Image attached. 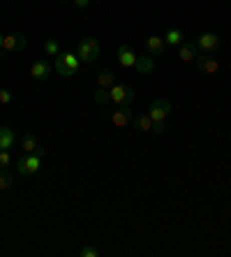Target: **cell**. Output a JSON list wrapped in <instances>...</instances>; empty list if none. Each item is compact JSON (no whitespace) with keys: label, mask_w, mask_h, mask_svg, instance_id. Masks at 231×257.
<instances>
[{"label":"cell","mask_w":231,"mask_h":257,"mask_svg":"<svg viewBox=\"0 0 231 257\" xmlns=\"http://www.w3.org/2000/svg\"><path fill=\"white\" fill-rule=\"evenodd\" d=\"M183 30H178V28H169L166 30V35H164V42L166 47H180L183 44Z\"/></svg>","instance_id":"obj_14"},{"label":"cell","mask_w":231,"mask_h":257,"mask_svg":"<svg viewBox=\"0 0 231 257\" xmlns=\"http://www.w3.org/2000/svg\"><path fill=\"white\" fill-rule=\"evenodd\" d=\"M12 102V93L7 88H0V104H10Z\"/></svg>","instance_id":"obj_24"},{"label":"cell","mask_w":231,"mask_h":257,"mask_svg":"<svg viewBox=\"0 0 231 257\" xmlns=\"http://www.w3.org/2000/svg\"><path fill=\"white\" fill-rule=\"evenodd\" d=\"M79 255H81V257H97V255H100V250H97V248H81V250H79Z\"/></svg>","instance_id":"obj_25"},{"label":"cell","mask_w":231,"mask_h":257,"mask_svg":"<svg viewBox=\"0 0 231 257\" xmlns=\"http://www.w3.org/2000/svg\"><path fill=\"white\" fill-rule=\"evenodd\" d=\"M14 144V130L12 127H0V151H7Z\"/></svg>","instance_id":"obj_17"},{"label":"cell","mask_w":231,"mask_h":257,"mask_svg":"<svg viewBox=\"0 0 231 257\" xmlns=\"http://www.w3.org/2000/svg\"><path fill=\"white\" fill-rule=\"evenodd\" d=\"M111 123L116 127H127L132 123V111H130V107H120V109H116L111 114Z\"/></svg>","instance_id":"obj_9"},{"label":"cell","mask_w":231,"mask_h":257,"mask_svg":"<svg viewBox=\"0 0 231 257\" xmlns=\"http://www.w3.org/2000/svg\"><path fill=\"white\" fill-rule=\"evenodd\" d=\"M166 130H169V125H166V123H153V132H155V135H164Z\"/></svg>","instance_id":"obj_26"},{"label":"cell","mask_w":231,"mask_h":257,"mask_svg":"<svg viewBox=\"0 0 231 257\" xmlns=\"http://www.w3.org/2000/svg\"><path fill=\"white\" fill-rule=\"evenodd\" d=\"M44 51H47L49 56H58V54H60L58 42H56V40H51V37H49L47 42H44Z\"/></svg>","instance_id":"obj_21"},{"label":"cell","mask_w":231,"mask_h":257,"mask_svg":"<svg viewBox=\"0 0 231 257\" xmlns=\"http://www.w3.org/2000/svg\"><path fill=\"white\" fill-rule=\"evenodd\" d=\"M12 165V156L7 151H0V167H10Z\"/></svg>","instance_id":"obj_23"},{"label":"cell","mask_w":231,"mask_h":257,"mask_svg":"<svg viewBox=\"0 0 231 257\" xmlns=\"http://www.w3.org/2000/svg\"><path fill=\"white\" fill-rule=\"evenodd\" d=\"M171 114V102L169 100H155L148 109V116L153 123H166V116Z\"/></svg>","instance_id":"obj_5"},{"label":"cell","mask_w":231,"mask_h":257,"mask_svg":"<svg viewBox=\"0 0 231 257\" xmlns=\"http://www.w3.org/2000/svg\"><path fill=\"white\" fill-rule=\"evenodd\" d=\"M196 56H199V47L192 42L187 44H180V49H178V58L183 60V63H190V60H196Z\"/></svg>","instance_id":"obj_13"},{"label":"cell","mask_w":231,"mask_h":257,"mask_svg":"<svg viewBox=\"0 0 231 257\" xmlns=\"http://www.w3.org/2000/svg\"><path fill=\"white\" fill-rule=\"evenodd\" d=\"M146 49H148V54H153V56L166 54V42H164V37H160V35L148 37V40H146Z\"/></svg>","instance_id":"obj_11"},{"label":"cell","mask_w":231,"mask_h":257,"mask_svg":"<svg viewBox=\"0 0 231 257\" xmlns=\"http://www.w3.org/2000/svg\"><path fill=\"white\" fill-rule=\"evenodd\" d=\"M134 125H136V130H141V132H153V118L148 114H141L134 118Z\"/></svg>","instance_id":"obj_19"},{"label":"cell","mask_w":231,"mask_h":257,"mask_svg":"<svg viewBox=\"0 0 231 257\" xmlns=\"http://www.w3.org/2000/svg\"><path fill=\"white\" fill-rule=\"evenodd\" d=\"M30 74H33V79H37V81H47L49 74H51V67H49V63H44V60H35V63L30 65Z\"/></svg>","instance_id":"obj_10"},{"label":"cell","mask_w":231,"mask_h":257,"mask_svg":"<svg viewBox=\"0 0 231 257\" xmlns=\"http://www.w3.org/2000/svg\"><path fill=\"white\" fill-rule=\"evenodd\" d=\"M196 47H199V51H203V54H215V51H219V37L215 35V33H203V35H199V40H196Z\"/></svg>","instance_id":"obj_6"},{"label":"cell","mask_w":231,"mask_h":257,"mask_svg":"<svg viewBox=\"0 0 231 257\" xmlns=\"http://www.w3.org/2000/svg\"><path fill=\"white\" fill-rule=\"evenodd\" d=\"M136 58H139V56H134V51H132L127 44H123V47L118 49V63L125 67V70H134Z\"/></svg>","instance_id":"obj_8"},{"label":"cell","mask_w":231,"mask_h":257,"mask_svg":"<svg viewBox=\"0 0 231 257\" xmlns=\"http://www.w3.org/2000/svg\"><path fill=\"white\" fill-rule=\"evenodd\" d=\"M26 49V37L21 33H12V35L3 37L0 42V54H17V51H24Z\"/></svg>","instance_id":"obj_4"},{"label":"cell","mask_w":231,"mask_h":257,"mask_svg":"<svg viewBox=\"0 0 231 257\" xmlns=\"http://www.w3.org/2000/svg\"><path fill=\"white\" fill-rule=\"evenodd\" d=\"M0 42H3V35H0Z\"/></svg>","instance_id":"obj_28"},{"label":"cell","mask_w":231,"mask_h":257,"mask_svg":"<svg viewBox=\"0 0 231 257\" xmlns=\"http://www.w3.org/2000/svg\"><path fill=\"white\" fill-rule=\"evenodd\" d=\"M100 56V42L95 37H83L79 44V60L81 63H93Z\"/></svg>","instance_id":"obj_2"},{"label":"cell","mask_w":231,"mask_h":257,"mask_svg":"<svg viewBox=\"0 0 231 257\" xmlns=\"http://www.w3.org/2000/svg\"><path fill=\"white\" fill-rule=\"evenodd\" d=\"M10 186H12V174L7 167H0V190H7Z\"/></svg>","instance_id":"obj_20"},{"label":"cell","mask_w":231,"mask_h":257,"mask_svg":"<svg viewBox=\"0 0 231 257\" xmlns=\"http://www.w3.org/2000/svg\"><path fill=\"white\" fill-rule=\"evenodd\" d=\"M136 72H141V74H150L155 70V63H153V56H139L136 58Z\"/></svg>","instance_id":"obj_15"},{"label":"cell","mask_w":231,"mask_h":257,"mask_svg":"<svg viewBox=\"0 0 231 257\" xmlns=\"http://www.w3.org/2000/svg\"><path fill=\"white\" fill-rule=\"evenodd\" d=\"M21 149H24V153L26 156H28V153H35V151H40L42 146L40 144H37V139H35V135H24V137H21Z\"/></svg>","instance_id":"obj_16"},{"label":"cell","mask_w":231,"mask_h":257,"mask_svg":"<svg viewBox=\"0 0 231 257\" xmlns=\"http://www.w3.org/2000/svg\"><path fill=\"white\" fill-rule=\"evenodd\" d=\"M42 158H44V156H40V153H28V156H24L21 160L17 162V172L21 174V176H30V174L40 172Z\"/></svg>","instance_id":"obj_3"},{"label":"cell","mask_w":231,"mask_h":257,"mask_svg":"<svg viewBox=\"0 0 231 257\" xmlns=\"http://www.w3.org/2000/svg\"><path fill=\"white\" fill-rule=\"evenodd\" d=\"M60 56V60H63V65H65V70H67V74L70 77H74L77 74V70H79V56L77 54H72V51H65V54H58Z\"/></svg>","instance_id":"obj_12"},{"label":"cell","mask_w":231,"mask_h":257,"mask_svg":"<svg viewBox=\"0 0 231 257\" xmlns=\"http://www.w3.org/2000/svg\"><path fill=\"white\" fill-rule=\"evenodd\" d=\"M97 84H100V88H111L113 84H116V77H113V72L111 70H102L100 72V77H97Z\"/></svg>","instance_id":"obj_18"},{"label":"cell","mask_w":231,"mask_h":257,"mask_svg":"<svg viewBox=\"0 0 231 257\" xmlns=\"http://www.w3.org/2000/svg\"><path fill=\"white\" fill-rule=\"evenodd\" d=\"M196 67H199V72H203V74H215V72L219 70V60H215L213 56H196Z\"/></svg>","instance_id":"obj_7"},{"label":"cell","mask_w":231,"mask_h":257,"mask_svg":"<svg viewBox=\"0 0 231 257\" xmlns=\"http://www.w3.org/2000/svg\"><path fill=\"white\" fill-rule=\"evenodd\" d=\"M109 97H111L116 104H120V107H130L132 102H134V90L127 84H113L111 88H109Z\"/></svg>","instance_id":"obj_1"},{"label":"cell","mask_w":231,"mask_h":257,"mask_svg":"<svg viewBox=\"0 0 231 257\" xmlns=\"http://www.w3.org/2000/svg\"><path fill=\"white\" fill-rule=\"evenodd\" d=\"M74 5H77V7H88L90 0H74Z\"/></svg>","instance_id":"obj_27"},{"label":"cell","mask_w":231,"mask_h":257,"mask_svg":"<svg viewBox=\"0 0 231 257\" xmlns=\"http://www.w3.org/2000/svg\"><path fill=\"white\" fill-rule=\"evenodd\" d=\"M109 100H111V97H109V90L107 88H97V93H95V102H97V104H107Z\"/></svg>","instance_id":"obj_22"}]
</instances>
